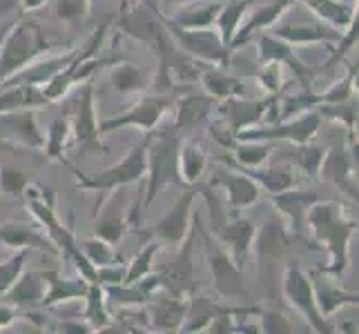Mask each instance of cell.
<instances>
[{
    "mask_svg": "<svg viewBox=\"0 0 359 334\" xmlns=\"http://www.w3.org/2000/svg\"><path fill=\"white\" fill-rule=\"evenodd\" d=\"M72 147V127H69V120L67 116H60L54 118L49 123L47 134H45V145H43V152L49 160H58V163L67 165V158L65 152Z\"/></svg>",
    "mask_w": 359,
    "mask_h": 334,
    "instance_id": "obj_39",
    "label": "cell"
},
{
    "mask_svg": "<svg viewBox=\"0 0 359 334\" xmlns=\"http://www.w3.org/2000/svg\"><path fill=\"white\" fill-rule=\"evenodd\" d=\"M147 145H150V132L136 143L128 156H123L116 165H112L105 172L98 174H83L79 169H72L76 176V188L85 192H98V194H109L114 190H123L132 183H139L145 179L147 172Z\"/></svg>",
    "mask_w": 359,
    "mask_h": 334,
    "instance_id": "obj_5",
    "label": "cell"
},
{
    "mask_svg": "<svg viewBox=\"0 0 359 334\" xmlns=\"http://www.w3.org/2000/svg\"><path fill=\"white\" fill-rule=\"evenodd\" d=\"M299 3L311 11L319 22H324L341 34L348 29V25L353 20L355 5L348 3V0H299Z\"/></svg>",
    "mask_w": 359,
    "mask_h": 334,
    "instance_id": "obj_29",
    "label": "cell"
},
{
    "mask_svg": "<svg viewBox=\"0 0 359 334\" xmlns=\"http://www.w3.org/2000/svg\"><path fill=\"white\" fill-rule=\"evenodd\" d=\"M277 96L270 98H243V96H232L226 101H219L217 111L221 114V120L226 123V127L232 132V136L237 139V134L245 127L262 125L264 120H268V111L272 109Z\"/></svg>",
    "mask_w": 359,
    "mask_h": 334,
    "instance_id": "obj_15",
    "label": "cell"
},
{
    "mask_svg": "<svg viewBox=\"0 0 359 334\" xmlns=\"http://www.w3.org/2000/svg\"><path fill=\"white\" fill-rule=\"evenodd\" d=\"M201 241H203V254L208 267L212 272V281H215V290L221 299H245L248 292L243 286V272L241 267L234 263V258L230 252L221 245L212 234L199 230Z\"/></svg>",
    "mask_w": 359,
    "mask_h": 334,
    "instance_id": "obj_12",
    "label": "cell"
},
{
    "mask_svg": "<svg viewBox=\"0 0 359 334\" xmlns=\"http://www.w3.org/2000/svg\"><path fill=\"white\" fill-rule=\"evenodd\" d=\"M25 196H27V209L32 212V216L45 228L47 237L54 243L56 250L63 254L74 267H76V272L83 279L94 283L96 281V267L88 261V256L81 252V245L76 243L74 230L58 218L56 205L52 203L56 199V194L41 188V185L29 183L27 190H25Z\"/></svg>",
    "mask_w": 359,
    "mask_h": 334,
    "instance_id": "obj_4",
    "label": "cell"
},
{
    "mask_svg": "<svg viewBox=\"0 0 359 334\" xmlns=\"http://www.w3.org/2000/svg\"><path fill=\"white\" fill-rule=\"evenodd\" d=\"M109 88L118 94H145L152 85L154 71H145L132 65L130 60H116L107 71Z\"/></svg>",
    "mask_w": 359,
    "mask_h": 334,
    "instance_id": "obj_27",
    "label": "cell"
},
{
    "mask_svg": "<svg viewBox=\"0 0 359 334\" xmlns=\"http://www.w3.org/2000/svg\"><path fill=\"white\" fill-rule=\"evenodd\" d=\"M181 132L170 125L163 130L150 132V145H147V172L143 179V212L150 209L158 194L165 188H185L179 172V150H181Z\"/></svg>",
    "mask_w": 359,
    "mask_h": 334,
    "instance_id": "obj_3",
    "label": "cell"
},
{
    "mask_svg": "<svg viewBox=\"0 0 359 334\" xmlns=\"http://www.w3.org/2000/svg\"><path fill=\"white\" fill-rule=\"evenodd\" d=\"M45 5H49V0H20V7H22V11H39V9H43Z\"/></svg>",
    "mask_w": 359,
    "mask_h": 334,
    "instance_id": "obj_55",
    "label": "cell"
},
{
    "mask_svg": "<svg viewBox=\"0 0 359 334\" xmlns=\"http://www.w3.org/2000/svg\"><path fill=\"white\" fill-rule=\"evenodd\" d=\"M199 228H201V221L199 216H194L190 234L179 245V254L172 258V261L158 267L156 272L158 290H165L170 294H179V296H192L196 288H199V283L194 279V241L199 237Z\"/></svg>",
    "mask_w": 359,
    "mask_h": 334,
    "instance_id": "obj_10",
    "label": "cell"
},
{
    "mask_svg": "<svg viewBox=\"0 0 359 334\" xmlns=\"http://www.w3.org/2000/svg\"><path fill=\"white\" fill-rule=\"evenodd\" d=\"M210 185L224 190L228 209L232 214H239L241 209L255 205L257 201H262V196H264V190L259 188V183L250 174H245L243 169H237V167L219 169L217 174H212V179H210Z\"/></svg>",
    "mask_w": 359,
    "mask_h": 334,
    "instance_id": "obj_16",
    "label": "cell"
},
{
    "mask_svg": "<svg viewBox=\"0 0 359 334\" xmlns=\"http://www.w3.org/2000/svg\"><path fill=\"white\" fill-rule=\"evenodd\" d=\"M224 310V305L215 303L210 296H190L188 303V312H185L181 332H205L208 326L212 323L215 316Z\"/></svg>",
    "mask_w": 359,
    "mask_h": 334,
    "instance_id": "obj_38",
    "label": "cell"
},
{
    "mask_svg": "<svg viewBox=\"0 0 359 334\" xmlns=\"http://www.w3.org/2000/svg\"><path fill=\"white\" fill-rule=\"evenodd\" d=\"M0 123L7 127L11 143L29 147V150H43L45 134L39 127V118H36V109H18L11 114L0 116Z\"/></svg>",
    "mask_w": 359,
    "mask_h": 334,
    "instance_id": "obj_25",
    "label": "cell"
},
{
    "mask_svg": "<svg viewBox=\"0 0 359 334\" xmlns=\"http://www.w3.org/2000/svg\"><path fill=\"white\" fill-rule=\"evenodd\" d=\"M47 290H45V299H43V307H52L63 301H76V299H85V294L90 290V281L88 279H63L58 274H43Z\"/></svg>",
    "mask_w": 359,
    "mask_h": 334,
    "instance_id": "obj_32",
    "label": "cell"
},
{
    "mask_svg": "<svg viewBox=\"0 0 359 334\" xmlns=\"http://www.w3.org/2000/svg\"><path fill=\"white\" fill-rule=\"evenodd\" d=\"M248 9H250V0H230L228 5L221 7L219 16L215 20V27L219 32V36L224 39V43L230 47L232 39L237 36L241 22L248 14Z\"/></svg>",
    "mask_w": 359,
    "mask_h": 334,
    "instance_id": "obj_40",
    "label": "cell"
},
{
    "mask_svg": "<svg viewBox=\"0 0 359 334\" xmlns=\"http://www.w3.org/2000/svg\"><path fill=\"white\" fill-rule=\"evenodd\" d=\"M306 225L313 243L328 254V263L319 270L344 281L351 267V243L359 230L357 221L339 201H315L306 214Z\"/></svg>",
    "mask_w": 359,
    "mask_h": 334,
    "instance_id": "obj_1",
    "label": "cell"
},
{
    "mask_svg": "<svg viewBox=\"0 0 359 334\" xmlns=\"http://www.w3.org/2000/svg\"><path fill=\"white\" fill-rule=\"evenodd\" d=\"M16 319H18V310L14 305H9V303L0 305V330H5L7 326H11Z\"/></svg>",
    "mask_w": 359,
    "mask_h": 334,
    "instance_id": "obj_52",
    "label": "cell"
},
{
    "mask_svg": "<svg viewBox=\"0 0 359 334\" xmlns=\"http://www.w3.org/2000/svg\"><path fill=\"white\" fill-rule=\"evenodd\" d=\"M190 296H179L161 290V294H152L147 299V321L150 332H181L185 312H188Z\"/></svg>",
    "mask_w": 359,
    "mask_h": 334,
    "instance_id": "obj_18",
    "label": "cell"
},
{
    "mask_svg": "<svg viewBox=\"0 0 359 334\" xmlns=\"http://www.w3.org/2000/svg\"><path fill=\"white\" fill-rule=\"evenodd\" d=\"M308 274L313 279L317 305H319V312L324 319H332L339 310H344V307H348V305L359 307V292L346 290L341 279L330 277L326 272H321L319 267L311 270Z\"/></svg>",
    "mask_w": 359,
    "mask_h": 334,
    "instance_id": "obj_20",
    "label": "cell"
},
{
    "mask_svg": "<svg viewBox=\"0 0 359 334\" xmlns=\"http://www.w3.org/2000/svg\"><path fill=\"white\" fill-rule=\"evenodd\" d=\"M165 22V20H163ZM168 32L172 39L183 49L185 54L192 56L194 60L208 65V67H228L232 60V49L224 43L217 29L205 27V29H183L175 27V25L165 22Z\"/></svg>",
    "mask_w": 359,
    "mask_h": 334,
    "instance_id": "obj_11",
    "label": "cell"
},
{
    "mask_svg": "<svg viewBox=\"0 0 359 334\" xmlns=\"http://www.w3.org/2000/svg\"><path fill=\"white\" fill-rule=\"evenodd\" d=\"M359 43V0L355 3V11H353V20L348 25V29H346L341 34V41L337 43V49H335V54H332V60H330V65L332 63H339V60L351 52V49Z\"/></svg>",
    "mask_w": 359,
    "mask_h": 334,
    "instance_id": "obj_48",
    "label": "cell"
},
{
    "mask_svg": "<svg viewBox=\"0 0 359 334\" xmlns=\"http://www.w3.org/2000/svg\"><path fill=\"white\" fill-rule=\"evenodd\" d=\"M275 36H279L281 41H286L292 47H311L319 43H330L335 45L341 41V32L328 27L324 22H286L279 20L277 25H272L268 29Z\"/></svg>",
    "mask_w": 359,
    "mask_h": 334,
    "instance_id": "obj_22",
    "label": "cell"
},
{
    "mask_svg": "<svg viewBox=\"0 0 359 334\" xmlns=\"http://www.w3.org/2000/svg\"><path fill=\"white\" fill-rule=\"evenodd\" d=\"M201 88L205 94H210L217 101H226L232 96H245V85L239 76H230L224 71V67H208L201 74Z\"/></svg>",
    "mask_w": 359,
    "mask_h": 334,
    "instance_id": "obj_36",
    "label": "cell"
},
{
    "mask_svg": "<svg viewBox=\"0 0 359 334\" xmlns=\"http://www.w3.org/2000/svg\"><path fill=\"white\" fill-rule=\"evenodd\" d=\"M224 5L212 3V5H185L179 7L177 11H172L170 16H163L165 22L175 25V27H183V29H205V27H212L219 11Z\"/></svg>",
    "mask_w": 359,
    "mask_h": 334,
    "instance_id": "obj_33",
    "label": "cell"
},
{
    "mask_svg": "<svg viewBox=\"0 0 359 334\" xmlns=\"http://www.w3.org/2000/svg\"><path fill=\"white\" fill-rule=\"evenodd\" d=\"M281 294L283 301L288 303L290 310L299 314L306 326L317 334H332L337 332V328H332L328 323V319L321 316L319 305H317V296L313 288V279L308 274V270L302 267L299 258H290V261L283 265L281 272Z\"/></svg>",
    "mask_w": 359,
    "mask_h": 334,
    "instance_id": "obj_6",
    "label": "cell"
},
{
    "mask_svg": "<svg viewBox=\"0 0 359 334\" xmlns=\"http://www.w3.org/2000/svg\"><path fill=\"white\" fill-rule=\"evenodd\" d=\"M353 94L359 98V63L355 67V76H353Z\"/></svg>",
    "mask_w": 359,
    "mask_h": 334,
    "instance_id": "obj_56",
    "label": "cell"
},
{
    "mask_svg": "<svg viewBox=\"0 0 359 334\" xmlns=\"http://www.w3.org/2000/svg\"><path fill=\"white\" fill-rule=\"evenodd\" d=\"M81 252L88 256V261L94 267H105V265H118V263H123V258L114 250V245L103 241V239H98V237H92L88 241H83L81 243Z\"/></svg>",
    "mask_w": 359,
    "mask_h": 334,
    "instance_id": "obj_44",
    "label": "cell"
},
{
    "mask_svg": "<svg viewBox=\"0 0 359 334\" xmlns=\"http://www.w3.org/2000/svg\"><path fill=\"white\" fill-rule=\"evenodd\" d=\"M0 243L11 247V250H20V247H36V250L43 252H54L56 247L49 241V237L36 232L27 225H16V223H5L0 225Z\"/></svg>",
    "mask_w": 359,
    "mask_h": 334,
    "instance_id": "obj_35",
    "label": "cell"
},
{
    "mask_svg": "<svg viewBox=\"0 0 359 334\" xmlns=\"http://www.w3.org/2000/svg\"><path fill=\"white\" fill-rule=\"evenodd\" d=\"M319 179L330 183L332 188H337L341 194L348 196L353 203L359 205V181L353 172L348 147H344V145L328 147V154L319 169Z\"/></svg>",
    "mask_w": 359,
    "mask_h": 334,
    "instance_id": "obj_19",
    "label": "cell"
},
{
    "mask_svg": "<svg viewBox=\"0 0 359 334\" xmlns=\"http://www.w3.org/2000/svg\"><path fill=\"white\" fill-rule=\"evenodd\" d=\"M49 3L54 18L65 25H81L92 9L90 0H49Z\"/></svg>",
    "mask_w": 359,
    "mask_h": 334,
    "instance_id": "obj_46",
    "label": "cell"
},
{
    "mask_svg": "<svg viewBox=\"0 0 359 334\" xmlns=\"http://www.w3.org/2000/svg\"><path fill=\"white\" fill-rule=\"evenodd\" d=\"M255 39H257V54H259V60H262V63L277 60V63L286 65V69L292 71L294 76L308 88V83H311V78H313V71L294 56L292 45L281 41L279 36H275L272 32H262V34H257Z\"/></svg>",
    "mask_w": 359,
    "mask_h": 334,
    "instance_id": "obj_23",
    "label": "cell"
},
{
    "mask_svg": "<svg viewBox=\"0 0 359 334\" xmlns=\"http://www.w3.org/2000/svg\"><path fill=\"white\" fill-rule=\"evenodd\" d=\"M286 65L277 63V60H268L262 63V69L257 74V81L262 85V90L270 96H279L283 92V85H286Z\"/></svg>",
    "mask_w": 359,
    "mask_h": 334,
    "instance_id": "obj_47",
    "label": "cell"
},
{
    "mask_svg": "<svg viewBox=\"0 0 359 334\" xmlns=\"http://www.w3.org/2000/svg\"><path fill=\"white\" fill-rule=\"evenodd\" d=\"M257 230H259L257 223H252L250 218H243L239 214H230L228 221H224L212 232H215V239L230 252V256L234 258V263L243 270L245 263H248V258H250Z\"/></svg>",
    "mask_w": 359,
    "mask_h": 334,
    "instance_id": "obj_17",
    "label": "cell"
},
{
    "mask_svg": "<svg viewBox=\"0 0 359 334\" xmlns=\"http://www.w3.org/2000/svg\"><path fill=\"white\" fill-rule=\"evenodd\" d=\"M54 332H94L88 321H52Z\"/></svg>",
    "mask_w": 359,
    "mask_h": 334,
    "instance_id": "obj_51",
    "label": "cell"
},
{
    "mask_svg": "<svg viewBox=\"0 0 359 334\" xmlns=\"http://www.w3.org/2000/svg\"><path fill=\"white\" fill-rule=\"evenodd\" d=\"M241 169V167H237ZM245 174H250L259 188L264 190V194H279V192H286L290 188H297L299 185V172L286 167V165H262V167H255V169H243Z\"/></svg>",
    "mask_w": 359,
    "mask_h": 334,
    "instance_id": "obj_31",
    "label": "cell"
},
{
    "mask_svg": "<svg viewBox=\"0 0 359 334\" xmlns=\"http://www.w3.org/2000/svg\"><path fill=\"white\" fill-rule=\"evenodd\" d=\"M98 3H101V0H90V5L94 7V5H98Z\"/></svg>",
    "mask_w": 359,
    "mask_h": 334,
    "instance_id": "obj_60",
    "label": "cell"
},
{
    "mask_svg": "<svg viewBox=\"0 0 359 334\" xmlns=\"http://www.w3.org/2000/svg\"><path fill=\"white\" fill-rule=\"evenodd\" d=\"M196 0H158V11L163 16H170L172 11H177L179 7H185V5H192Z\"/></svg>",
    "mask_w": 359,
    "mask_h": 334,
    "instance_id": "obj_53",
    "label": "cell"
},
{
    "mask_svg": "<svg viewBox=\"0 0 359 334\" xmlns=\"http://www.w3.org/2000/svg\"><path fill=\"white\" fill-rule=\"evenodd\" d=\"M85 321L94 328V332H101L107 326V299L101 283H90V290L85 294Z\"/></svg>",
    "mask_w": 359,
    "mask_h": 334,
    "instance_id": "obj_41",
    "label": "cell"
},
{
    "mask_svg": "<svg viewBox=\"0 0 359 334\" xmlns=\"http://www.w3.org/2000/svg\"><path fill=\"white\" fill-rule=\"evenodd\" d=\"M205 167H208V154H205L203 147L196 141L181 143L179 172H181V179L185 183V188H194V185L201 181Z\"/></svg>",
    "mask_w": 359,
    "mask_h": 334,
    "instance_id": "obj_37",
    "label": "cell"
},
{
    "mask_svg": "<svg viewBox=\"0 0 359 334\" xmlns=\"http://www.w3.org/2000/svg\"><path fill=\"white\" fill-rule=\"evenodd\" d=\"M49 105L43 88L36 85H5L0 88V116L18 109H41Z\"/></svg>",
    "mask_w": 359,
    "mask_h": 334,
    "instance_id": "obj_30",
    "label": "cell"
},
{
    "mask_svg": "<svg viewBox=\"0 0 359 334\" xmlns=\"http://www.w3.org/2000/svg\"><path fill=\"white\" fill-rule=\"evenodd\" d=\"M109 201H101L96 207V225H94V237L112 243L114 247L123 241L128 232V216L121 203V190L109 192Z\"/></svg>",
    "mask_w": 359,
    "mask_h": 334,
    "instance_id": "obj_24",
    "label": "cell"
},
{
    "mask_svg": "<svg viewBox=\"0 0 359 334\" xmlns=\"http://www.w3.org/2000/svg\"><path fill=\"white\" fill-rule=\"evenodd\" d=\"M161 245L158 241H150L145 247H141V252L136 254L134 258H132V263L126 267V279H123V283H128V286H132V283H136V281H141V279H145L147 274H152V267H154V258H156V254H158V250H161Z\"/></svg>",
    "mask_w": 359,
    "mask_h": 334,
    "instance_id": "obj_42",
    "label": "cell"
},
{
    "mask_svg": "<svg viewBox=\"0 0 359 334\" xmlns=\"http://www.w3.org/2000/svg\"><path fill=\"white\" fill-rule=\"evenodd\" d=\"M326 154H328V147L315 145L313 141L299 145V152H297V172H299V176L317 179Z\"/></svg>",
    "mask_w": 359,
    "mask_h": 334,
    "instance_id": "obj_43",
    "label": "cell"
},
{
    "mask_svg": "<svg viewBox=\"0 0 359 334\" xmlns=\"http://www.w3.org/2000/svg\"><path fill=\"white\" fill-rule=\"evenodd\" d=\"M69 127H72V145L79 147L81 154H107L105 145L101 141V130H98V116H96V94L94 83L85 81L76 96L72 98L69 107Z\"/></svg>",
    "mask_w": 359,
    "mask_h": 334,
    "instance_id": "obj_8",
    "label": "cell"
},
{
    "mask_svg": "<svg viewBox=\"0 0 359 334\" xmlns=\"http://www.w3.org/2000/svg\"><path fill=\"white\" fill-rule=\"evenodd\" d=\"M232 160H226L230 167L255 169L268 163V158L275 152V143L270 141H234L230 145Z\"/></svg>",
    "mask_w": 359,
    "mask_h": 334,
    "instance_id": "obj_34",
    "label": "cell"
},
{
    "mask_svg": "<svg viewBox=\"0 0 359 334\" xmlns=\"http://www.w3.org/2000/svg\"><path fill=\"white\" fill-rule=\"evenodd\" d=\"M172 103H175V98L172 96L145 92V96L141 98V101H136L130 109L109 116V118L98 120V130H101V134L126 130V127H136L143 134L154 132L156 125L161 123V118L165 116V111H170Z\"/></svg>",
    "mask_w": 359,
    "mask_h": 334,
    "instance_id": "obj_13",
    "label": "cell"
},
{
    "mask_svg": "<svg viewBox=\"0 0 359 334\" xmlns=\"http://www.w3.org/2000/svg\"><path fill=\"white\" fill-rule=\"evenodd\" d=\"M105 36H107V25H101V27L92 34L88 47L79 49L72 63L63 71H58L52 81L43 85V94L49 103L63 101L74 88H79V85H83L88 78H92L94 74L105 65V60L96 56L98 49L103 47Z\"/></svg>",
    "mask_w": 359,
    "mask_h": 334,
    "instance_id": "obj_7",
    "label": "cell"
},
{
    "mask_svg": "<svg viewBox=\"0 0 359 334\" xmlns=\"http://www.w3.org/2000/svg\"><path fill=\"white\" fill-rule=\"evenodd\" d=\"M65 49H72V45L49 39L41 29V25H36L34 20L27 18H20L18 22L11 25V29L7 32L3 41V47H0V88L14 74L29 67L39 58L47 54L65 52Z\"/></svg>",
    "mask_w": 359,
    "mask_h": 334,
    "instance_id": "obj_2",
    "label": "cell"
},
{
    "mask_svg": "<svg viewBox=\"0 0 359 334\" xmlns=\"http://www.w3.org/2000/svg\"><path fill=\"white\" fill-rule=\"evenodd\" d=\"M219 101L210 94H183L177 101V118L175 127L183 132H192L212 116Z\"/></svg>",
    "mask_w": 359,
    "mask_h": 334,
    "instance_id": "obj_26",
    "label": "cell"
},
{
    "mask_svg": "<svg viewBox=\"0 0 359 334\" xmlns=\"http://www.w3.org/2000/svg\"><path fill=\"white\" fill-rule=\"evenodd\" d=\"M351 134H353V139H355V141H359V114H357V118H355V125H353Z\"/></svg>",
    "mask_w": 359,
    "mask_h": 334,
    "instance_id": "obj_58",
    "label": "cell"
},
{
    "mask_svg": "<svg viewBox=\"0 0 359 334\" xmlns=\"http://www.w3.org/2000/svg\"><path fill=\"white\" fill-rule=\"evenodd\" d=\"M11 25H14V22H7V25H3V27H0V47H3V41H5L7 32L11 29Z\"/></svg>",
    "mask_w": 359,
    "mask_h": 334,
    "instance_id": "obj_57",
    "label": "cell"
},
{
    "mask_svg": "<svg viewBox=\"0 0 359 334\" xmlns=\"http://www.w3.org/2000/svg\"><path fill=\"white\" fill-rule=\"evenodd\" d=\"M321 114L317 109H308L286 120L268 123V125H252L237 134V141H270V143H311L321 130Z\"/></svg>",
    "mask_w": 359,
    "mask_h": 334,
    "instance_id": "obj_9",
    "label": "cell"
},
{
    "mask_svg": "<svg viewBox=\"0 0 359 334\" xmlns=\"http://www.w3.org/2000/svg\"><path fill=\"white\" fill-rule=\"evenodd\" d=\"M45 290H47V283L43 274H36V272H22L20 279L14 283L3 301L14 305L16 310L22 307V310H34L36 305L43 307V299H45Z\"/></svg>",
    "mask_w": 359,
    "mask_h": 334,
    "instance_id": "obj_28",
    "label": "cell"
},
{
    "mask_svg": "<svg viewBox=\"0 0 359 334\" xmlns=\"http://www.w3.org/2000/svg\"><path fill=\"white\" fill-rule=\"evenodd\" d=\"M27 258H29V247H20V250H14V254L0 263V299H3V296L14 288V283L20 279Z\"/></svg>",
    "mask_w": 359,
    "mask_h": 334,
    "instance_id": "obj_45",
    "label": "cell"
},
{
    "mask_svg": "<svg viewBox=\"0 0 359 334\" xmlns=\"http://www.w3.org/2000/svg\"><path fill=\"white\" fill-rule=\"evenodd\" d=\"M11 14H22L20 0H0V18L11 16Z\"/></svg>",
    "mask_w": 359,
    "mask_h": 334,
    "instance_id": "obj_54",
    "label": "cell"
},
{
    "mask_svg": "<svg viewBox=\"0 0 359 334\" xmlns=\"http://www.w3.org/2000/svg\"><path fill=\"white\" fill-rule=\"evenodd\" d=\"M27 176L22 174L20 169L16 167H9V165H3L0 167V190L9 196H22L25 190H27Z\"/></svg>",
    "mask_w": 359,
    "mask_h": 334,
    "instance_id": "obj_49",
    "label": "cell"
},
{
    "mask_svg": "<svg viewBox=\"0 0 359 334\" xmlns=\"http://www.w3.org/2000/svg\"><path fill=\"white\" fill-rule=\"evenodd\" d=\"M196 196H199L196 188L185 190L179 196V201L168 209V214L161 218L158 223H154L150 230H145L147 237L158 241L161 245L179 247L185 241V237L190 234V230H192V221H194L192 207H194Z\"/></svg>",
    "mask_w": 359,
    "mask_h": 334,
    "instance_id": "obj_14",
    "label": "cell"
},
{
    "mask_svg": "<svg viewBox=\"0 0 359 334\" xmlns=\"http://www.w3.org/2000/svg\"><path fill=\"white\" fill-rule=\"evenodd\" d=\"M143 3H147L152 9H156V11H158V0H143Z\"/></svg>",
    "mask_w": 359,
    "mask_h": 334,
    "instance_id": "obj_59",
    "label": "cell"
},
{
    "mask_svg": "<svg viewBox=\"0 0 359 334\" xmlns=\"http://www.w3.org/2000/svg\"><path fill=\"white\" fill-rule=\"evenodd\" d=\"M257 316H262V332H294L290 319L279 307H259Z\"/></svg>",
    "mask_w": 359,
    "mask_h": 334,
    "instance_id": "obj_50",
    "label": "cell"
},
{
    "mask_svg": "<svg viewBox=\"0 0 359 334\" xmlns=\"http://www.w3.org/2000/svg\"><path fill=\"white\" fill-rule=\"evenodd\" d=\"M121 3H130V0H121Z\"/></svg>",
    "mask_w": 359,
    "mask_h": 334,
    "instance_id": "obj_61",
    "label": "cell"
},
{
    "mask_svg": "<svg viewBox=\"0 0 359 334\" xmlns=\"http://www.w3.org/2000/svg\"><path fill=\"white\" fill-rule=\"evenodd\" d=\"M319 201L317 194L313 190H302L299 185L297 188H290L286 192H279V194H270V203L272 207L277 209L281 221L286 223L288 232L292 237H299L302 230H304V223H306V214L311 205Z\"/></svg>",
    "mask_w": 359,
    "mask_h": 334,
    "instance_id": "obj_21",
    "label": "cell"
}]
</instances>
